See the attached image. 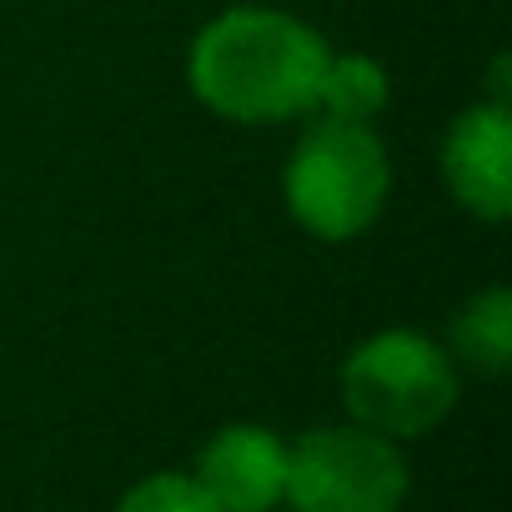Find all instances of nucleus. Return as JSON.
<instances>
[{"label":"nucleus","mask_w":512,"mask_h":512,"mask_svg":"<svg viewBox=\"0 0 512 512\" xmlns=\"http://www.w3.org/2000/svg\"><path fill=\"white\" fill-rule=\"evenodd\" d=\"M327 36L277 6H226L186 51L191 96L231 126H282L317 111Z\"/></svg>","instance_id":"obj_1"},{"label":"nucleus","mask_w":512,"mask_h":512,"mask_svg":"<svg viewBox=\"0 0 512 512\" xmlns=\"http://www.w3.org/2000/svg\"><path fill=\"white\" fill-rule=\"evenodd\" d=\"M392 196V156L377 126L312 116L282 166L287 216L327 246L367 236Z\"/></svg>","instance_id":"obj_2"},{"label":"nucleus","mask_w":512,"mask_h":512,"mask_svg":"<svg viewBox=\"0 0 512 512\" xmlns=\"http://www.w3.org/2000/svg\"><path fill=\"white\" fill-rule=\"evenodd\" d=\"M337 392L347 422H362L392 442H412L452 417L462 377L437 337L417 327H382L342 357Z\"/></svg>","instance_id":"obj_3"},{"label":"nucleus","mask_w":512,"mask_h":512,"mask_svg":"<svg viewBox=\"0 0 512 512\" xmlns=\"http://www.w3.org/2000/svg\"><path fill=\"white\" fill-rule=\"evenodd\" d=\"M412 467L402 442L362 427L327 422L287 442V507L292 512H402Z\"/></svg>","instance_id":"obj_4"},{"label":"nucleus","mask_w":512,"mask_h":512,"mask_svg":"<svg viewBox=\"0 0 512 512\" xmlns=\"http://www.w3.org/2000/svg\"><path fill=\"white\" fill-rule=\"evenodd\" d=\"M447 196L477 221H507L512 211V106L502 96L462 106L442 131Z\"/></svg>","instance_id":"obj_5"},{"label":"nucleus","mask_w":512,"mask_h":512,"mask_svg":"<svg viewBox=\"0 0 512 512\" xmlns=\"http://www.w3.org/2000/svg\"><path fill=\"white\" fill-rule=\"evenodd\" d=\"M191 477L221 512H277L287 497V437L267 422H226L201 442Z\"/></svg>","instance_id":"obj_6"},{"label":"nucleus","mask_w":512,"mask_h":512,"mask_svg":"<svg viewBox=\"0 0 512 512\" xmlns=\"http://www.w3.org/2000/svg\"><path fill=\"white\" fill-rule=\"evenodd\" d=\"M457 367H472L482 377H502L512 362V292L507 287H482L467 297L447 327V342Z\"/></svg>","instance_id":"obj_7"},{"label":"nucleus","mask_w":512,"mask_h":512,"mask_svg":"<svg viewBox=\"0 0 512 512\" xmlns=\"http://www.w3.org/2000/svg\"><path fill=\"white\" fill-rule=\"evenodd\" d=\"M387 106H392V76H387V66L377 56H367V51H332L327 56L312 116H337V121L377 126V116Z\"/></svg>","instance_id":"obj_8"},{"label":"nucleus","mask_w":512,"mask_h":512,"mask_svg":"<svg viewBox=\"0 0 512 512\" xmlns=\"http://www.w3.org/2000/svg\"><path fill=\"white\" fill-rule=\"evenodd\" d=\"M111 512H221V507L211 502V492H206L191 472L166 467V472H151V477L131 482V487L116 497Z\"/></svg>","instance_id":"obj_9"}]
</instances>
